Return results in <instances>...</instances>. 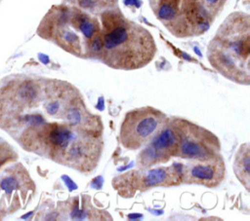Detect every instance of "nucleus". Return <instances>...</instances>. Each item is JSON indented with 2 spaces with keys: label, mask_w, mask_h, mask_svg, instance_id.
Instances as JSON below:
<instances>
[{
  "label": "nucleus",
  "mask_w": 250,
  "mask_h": 221,
  "mask_svg": "<svg viewBox=\"0 0 250 221\" xmlns=\"http://www.w3.org/2000/svg\"><path fill=\"white\" fill-rule=\"evenodd\" d=\"M11 136L25 151L82 173L95 170L104 148L103 134L72 127L62 121H43L25 126Z\"/></svg>",
  "instance_id": "nucleus-1"
},
{
  "label": "nucleus",
  "mask_w": 250,
  "mask_h": 221,
  "mask_svg": "<svg viewBox=\"0 0 250 221\" xmlns=\"http://www.w3.org/2000/svg\"><path fill=\"white\" fill-rule=\"evenodd\" d=\"M99 17L102 48L98 60L117 70H136L151 62L157 47L146 27L127 18L119 7L104 11Z\"/></svg>",
  "instance_id": "nucleus-2"
},
{
  "label": "nucleus",
  "mask_w": 250,
  "mask_h": 221,
  "mask_svg": "<svg viewBox=\"0 0 250 221\" xmlns=\"http://www.w3.org/2000/svg\"><path fill=\"white\" fill-rule=\"evenodd\" d=\"M37 34L80 58L99 59L102 27L98 17L74 6H52L41 19Z\"/></svg>",
  "instance_id": "nucleus-3"
},
{
  "label": "nucleus",
  "mask_w": 250,
  "mask_h": 221,
  "mask_svg": "<svg viewBox=\"0 0 250 221\" xmlns=\"http://www.w3.org/2000/svg\"><path fill=\"white\" fill-rule=\"evenodd\" d=\"M211 66L239 85L250 83V17L244 12L229 14L217 29L207 48Z\"/></svg>",
  "instance_id": "nucleus-4"
},
{
  "label": "nucleus",
  "mask_w": 250,
  "mask_h": 221,
  "mask_svg": "<svg viewBox=\"0 0 250 221\" xmlns=\"http://www.w3.org/2000/svg\"><path fill=\"white\" fill-rule=\"evenodd\" d=\"M44 78L14 74L0 81V129L8 133L40 104Z\"/></svg>",
  "instance_id": "nucleus-5"
},
{
  "label": "nucleus",
  "mask_w": 250,
  "mask_h": 221,
  "mask_svg": "<svg viewBox=\"0 0 250 221\" xmlns=\"http://www.w3.org/2000/svg\"><path fill=\"white\" fill-rule=\"evenodd\" d=\"M170 120L177 137L175 157L188 161L200 160L220 153V140L212 131L181 117H171Z\"/></svg>",
  "instance_id": "nucleus-6"
},
{
  "label": "nucleus",
  "mask_w": 250,
  "mask_h": 221,
  "mask_svg": "<svg viewBox=\"0 0 250 221\" xmlns=\"http://www.w3.org/2000/svg\"><path fill=\"white\" fill-rule=\"evenodd\" d=\"M180 184H182V164L130 170L112 180L113 188L123 198H131L137 192H146L155 187Z\"/></svg>",
  "instance_id": "nucleus-7"
},
{
  "label": "nucleus",
  "mask_w": 250,
  "mask_h": 221,
  "mask_svg": "<svg viewBox=\"0 0 250 221\" xmlns=\"http://www.w3.org/2000/svg\"><path fill=\"white\" fill-rule=\"evenodd\" d=\"M168 118L165 113L152 106L130 110L120 126L121 145L127 150L141 149L166 124Z\"/></svg>",
  "instance_id": "nucleus-8"
},
{
  "label": "nucleus",
  "mask_w": 250,
  "mask_h": 221,
  "mask_svg": "<svg viewBox=\"0 0 250 221\" xmlns=\"http://www.w3.org/2000/svg\"><path fill=\"white\" fill-rule=\"evenodd\" d=\"M35 191L34 181L21 163L5 168L0 174V213L5 216L24 208Z\"/></svg>",
  "instance_id": "nucleus-9"
},
{
  "label": "nucleus",
  "mask_w": 250,
  "mask_h": 221,
  "mask_svg": "<svg viewBox=\"0 0 250 221\" xmlns=\"http://www.w3.org/2000/svg\"><path fill=\"white\" fill-rule=\"evenodd\" d=\"M176 146L175 129L170 118H168L166 124L141 148L137 156V167L148 168L162 163H167L171 158L175 157Z\"/></svg>",
  "instance_id": "nucleus-10"
},
{
  "label": "nucleus",
  "mask_w": 250,
  "mask_h": 221,
  "mask_svg": "<svg viewBox=\"0 0 250 221\" xmlns=\"http://www.w3.org/2000/svg\"><path fill=\"white\" fill-rule=\"evenodd\" d=\"M227 174L224 158L219 153L200 160H188L182 164V183L215 188L221 185Z\"/></svg>",
  "instance_id": "nucleus-11"
},
{
  "label": "nucleus",
  "mask_w": 250,
  "mask_h": 221,
  "mask_svg": "<svg viewBox=\"0 0 250 221\" xmlns=\"http://www.w3.org/2000/svg\"><path fill=\"white\" fill-rule=\"evenodd\" d=\"M233 172L242 186L249 191L250 188V144L243 143L238 148L234 161Z\"/></svg>",
  "instance_id": "nucleus-12"
},
{
  "label": "nucleus",
  "mask_w": 250,
  "mask_h": 221,
  "mask_svg": "<svg viewBox=\"0 0 250 221\" xmlns=\"http://www.w3.org/2000/svg\"><path fill=\"white\" fill-rule=\"evenodd\" d=\"M62 3L74 6L96 17L104 11L118 7V0H62Z\"/></svg>",
  "instance_id": "nucleus-13"
},
{
  "label": "nucleus",
  "mask_w": 250,
  "mask_h": 221,
  "mask_svg": "<svg viewBox=\"0 0 250 221\" xmlns=\"http://www.w3.org/2000/svg\"><path fill=\"white\" fill-rule=\"evenodd\" d=\"M18 160L17 151L0 136V169L9 163H14Z\"/></svg>",
  "instance_id": "nucleus-14"
},
{
  "label": "nucleus",
  "mask_w": 250,
  "mask_h": 221,
  "mask_svg": "<svg viewBox=\"0 0 250 221\" xmlns=\"http://www.w3.org/2000/svg\"><path fill=\"white\" fill-rule=\"evenodd\" d=\"M228 0H197V3L215 19L224 10Z\"/></svg>",
  "instance_id": "nucleus-15"
},
{
  "label": "nucleus",
  "mask_w": 250,
  "mask_h": 221,
  "mask_svg": "<svg viewBox=\"0 0 250 221\" xmlns=\"http://www.w3.org/2000/svg\"><path fill=\"white\" fill-rule=\"evenodd\" d=\"M187 1H193V2H197V0H187Z\"/></svg>",
  "instance_id": "nucleus-16"
},
{
  "label": "nucleus",
  "mask_w": 250,
  "mask_h": 221,
  "mask_svg": "<svg viewBox=\"0 0 250 221\" xmlns=\"http://www.w3.org/2000/svg\"><path fill=\"white\" fill-rule=\"evenodd\" d=\"M148 1H149V0H148Z\"/></svg>",
  "instance_id": "nucleus-17"
},
{
  "label": "nucleus",
  "mask_w": 250,
  "mask_h": 221,
  "mask_svg": "<svg viewBox=\"0 0 250 221\" xmlns=\"http://www.w3.org/2000/svg\"><path fill=\"white\" fill-rule=\"evenodd\" d=\"M0 1H1V0H0Z\"/></svg>",
  "instance_id": "nucleus-18"
}]
</instances>
